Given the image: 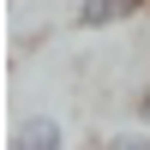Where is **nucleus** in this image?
I'll use <instances>...</instances> for the list:
<instances>
[{
  "label": "nucleus",
  "instance_id": "nucleus-2",
  "mask_svg": "<svg viewBox=\"0 0 150 150\" xmlns=\"http://www.w3.org/2000/svg\"><path fill=\"white\" fill-rule=\"evenodd\" d=\"M126 12H138V0H84V6H78V24H84V30H102V24L126 18Z\"/></svg>",
  "mask_w": 150,
  "mask_h": 150
},
{
  "label": "nucleus",
  "instance_id": "nucleus-4",
  "mask_svg": "<svg viewBox=\"0 0 150 150\" xmlns=\"http://www.w3.org/2000/svg\"><path fill=\"white\" fill-rule=\"evenodd\" d=\"M138 114H144V120H150V90H144V108H138Z\"/></svg>",
  "mask_w": 150,
  "mask_h": 150
},
{
  "label": "nucleus",
  "instance_id": "nucleus-1",
  "mask_svg": "<svg viewBox=\"0 0 150 150\" xmlns=\"http://www.w3.org/2000/svg\"><path fill=\"white\" fill-rule=\"evenodd\" d=\"M12 150H66V144H60V126L48 114H30L18 126V138H12Z\"/></svg>",
  "mask_w": 150,
  "mask_h": 150
},
{
  "label": "nucleus",
  "instance_id": "nucleus-3",
  "mask_svg": "<svg viewBox=\"0 0 150 150\" xmlns=\"http://www.w3.org/2000/svg\"><path fill=\"white\" fill-rule=\"evenodd\" d=\"M108 150H150V138H138V132H114Z\"/></svg>",
  "mask_w": 150,
  "mask_h": 150
}]
</instances>
